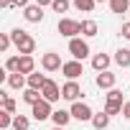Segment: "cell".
<instances>
[{"label":"cell","instance_id":"21","mask_svg":"<svg viewBox=\"0 0 130 130\" xmlns=\"http://www.w3.org/2000/svg\"><path fill=\"white\" fill-rule=\"evenodd\" d=\"M97 31H100V26H97L94 21H82V36H84V38L97 36Z\"/></svg>","mask_w":130,"mask_h":130},{"label":"cell","instance_id":"14","mask_svg":"<svg viewBox=\"0 0 130 130\" xmlns=\"http://www.w3.org/2000/svg\"><path fill=\"white\" fill-rule=\"evenodd\" d=\"M51 120H54V125H56V127H67V125H69V120H72V112H69V110H54Z\"/></svg>","mask_w":130,"mask_h":130},{"label":"cell","instance_id":"12","mask_svg":"<svg viewBox=\"0 0 130 130\" xmlns=\"http://www.w3.org/2000/svg\"><path fill=\"white\" fill-rule=\"evenodd\" d=\"M23 18H26L28 23H41V21H43V8L36 5V3H31L28 8H23Z\"/></svg>","mask_w":130,"mask_h":130},{"label":"cell","instance_id":"19","mask_svg":"<svg viewBox=\"0 0 130 130\" xmlns=\"http://www.w3.org/2000/svg\"><path fill=\"white\" fill-rule=\"evenodd\" d=\"M36 72V59L33 56H21V74H33Z\"/></svg>","mask_w":130,"mask_h":130},{"label":"cell","instance_id":"3","mask_svg":"<svg viewBox=\"0 0 130 130\" xmlns=\"http://www.w3.org/2000/svg\"><path fill=\"white\" fill-rule=\"evenodd\" d=\"M69 54H72V59L84 61L92 51H89V43H87L84 38H79V36H77V38H72V41H69Z\"/></svg>","mask_w":130,"mask_h":130},{"label":"cell","instance_id":"15","mask_svg":"<svg viewBox=\"0 0 130 130\" xmlns=\"http://www.w3.org/2000/svg\"><path fill=\"white\" fill-rule=\"evenodd\" d=\"M112 61L117 64V67L127 69V67H130V48H117V51H115V56H112Z\"/></svg>","mask_w":130,"mask_h":130},{"label":"cell","instance_id":"10","mask_svg":"<svg viewBox=\"0 0 130 130\" xmlns=\"http://www.w3.org/2000/svg\"><path fill=\"white\" fill-rule=\"evenodd\" d=\"M115 82H117V77L112 74V72H100L97 77H94V84L100 87V89H115Z\"/></svg>","mask_w":130,"mask_h":130},{"label":"cell","instance_id":"5","mask_svg":"<svg viewBox=\"0 0 130 130\" xmlns=\"http://www.w3.org/2000/svg\"><path fill=\"white\" fill-rule=\"evenodd\" d=\"M61 74L67 77L69 82H77L82 74H84V67H82V61L72 59V61H64V67H61Z\"/></svg>","mask_w":130,"mask_h":130},{"label":"cell","instance_id":"18","mask_svg":"<svg viewBox=\"0 0 130 130\" xmlns=\"http://www.w3.org/2000/svg\"><path fill=\"white\" fill-rule=\"evenodd\" d=\"M46 82H48V79H46L43 74H38V72H33V74H28V87H31V89H38V92H41Z\"/></svg>","mask_w":130,"mask_h":130},{"label":"cell","instance_id":"26","mask_svg":"<svg viewBox=\"0 0 130 130\" xmlns=\"http://www.w3.org/2000/svg\"><path fill=\"white\" fill-rule=\"evenodd\" d=\"M69 5H72L69 0H54V3H51V10H54V13H67Z\"/></svg>","mask_w":130,"mask_h":130},{"label":"cell","instance_id":"20","mask_svg":"<svg viewBox=\"0 0 130 130\" xmlns=\"http://www.w3.org/2000/svg\"><path fill=\"white\" fill-rule=\"evenodd\" d=\"M110 10L117 13V15L127 13V10H130V0H110Z\"/></svg>","mask_w":130,"mask_h":130},{"label":"cell","instance_id":"25","mask_svg":"<svg viewBox=\"0 0 130 130\" xmlns=\"http://www.w3.org/2000/svg\"><path fill=\"white\" fill-rule=\"evenodd\" d=\"M5 72H10V74H18L21 72V56H10L5 61Z\"/></svg>","mask_w":130,"mask_h":130},{"label":"cell","instance_id":"35","mask_svg":"<svg viewBox=\"0 0 130 130\" xmlns=\"http://www.w3.org/2000/svg\"><path fill=\"white\" fill-rule=\"evenodd\" d=\"M94 3H105V0H94ZM107 3H110V0H107Z\"/></svg>","mask_w":130,"mask_h":130},{"label":"cell","instance_id":"13","mask_svg":"<svg viewBox=\"0 0 130 130\" xmlns=\"http://www.w3.org/2000/svg\"><path fill=\"white\" fill-rule=\"evenodd\" d=\"M21 100H23L26 105H31V107H33V105H38V102L43 100V94H41L38 89H31V87H26V89H23V94H21Z\"/></svg>","mask_w":130,"mask_h":130},{"label":"cell","instance_id":"1","mask_svg":"<svg viewBox=\"0 0 130 130\" xmlns=\"http://www.w3.org/2000/svg\"><path fill=\"white\" fill-rule=\"evenodd\" d=\"M10 38H13V46L18 48L21 56H33V51H36V38H33L31 33H26L23 28H13V31H10Z\"/></svg>","mask_w":130,"mask_h":130},{"label":"cell","instance_id":"27","mask_svg":"<svg viewBox=\"0 0 130 130\" xmlns=\"http://www.w3.org/2000/svg\"><path fill=\"white\" fill-rule=\"evenodd\" d=\"M8 127H13V115L10 112H0V130H8Z\"/></svg>","mask_w":130,"mask_h":130},{"label":"cell","instance_id":"11","mask_svg":"<svg viewBox=\"0 0 130 130\" xmlns=\"http://www.w3.org/2000/svg\"><path fill=\"white\" fill-rule=\"evenodd\" d=\"M110 64H112V56L110 54H94L92 56V69L94 72H110Z\"/></svg>","mask_w":130,"mask_h":130},{"label":"cell","instance_id":"17","mask_svg":"<svg viewBox=\"0 0 130 130\" xmlns=\"http://www.w3.org/2000/svg\"><path fill=\"white\" fill-rule=\"evenodd\" d=\"M107 125H110V115H107L105 110H102V112H94V117H92V127H94V130H105Z\"/></svg>","mask_w":130,"mask_h":130},{"label":"cell","instance_id":"28","mask_svg":"<svg viewBox=\"0 0 130 130\" xmlns=\"http://www.w3.org/2000/svg\"><path fill=\"white\" fill-rule=\"evenodd\" d=\"M0 94H3V110L13 115V112H15V100H13V97H8L5 92H0Z\"/></svg>","mask_w":130,"mask_h":130},{"label":"cell","instance_id":"4","mask_svg":"<svg viewBox=\"0 0 130 130\" xmlns=\"http://www.w3.org/2000/svg\"><path fill=\"white\" fill-rule=\"evenodd\" d=\"M69 112H72V117H74V120H79V122H92V117H94L92 107H89L87 102H82V100H79V102H74Z\"/></svg>","mask_w":130,"mask_h":130},{"label":"cell","instance_id":"22","mask_svg":"<svg viewBox=\"0 0 130 130\" xmlns=\"http://www.w3.org/2000/svg\"><path fill=\"white\" fill-rule=\"evenodd\" d=\"M13 130H31V117L15 115V117H13Z\"/></svg>","mask_w":130,"mask_h":130},{"label":"cell","instance_id":"8","mask_svg":"<svg viewBox=\"0 0 130 130\" xmlns=\"http://www.w3.org/2000/svg\"><path fill=\"white\" fill-rule=\"evenodd\" d=\"M31 115H33V120H38V122H43V120H51V115H54V110H51V102L41 100L38 105H33V107H31Z\"/></svg>","mask_w":130,"mask_h":130},{"label":"cell","instance_id":"23","mask_svg":"<svg viewBox=\"0 0 130 130\" xmlns=\"http://www.w3.org/2000/svg\"><path fill=\"white\" fill-rule=\"evenodd\" d=\"M72 5H74V8L79 10V13H92L97 3H94V0H74V3H72Z\"/></svg>","mask_w":130,"mask_h":130},{"label":"cell","instance_id":"9","mask_svg":"<svg viewBox=\"0 0 130 130\" xmlns=\"http://www.w3.org/2000/svg\"><path fill=\"white\" fill-rule=\"evenodd\" d=\"M41 94H43V100H46V102H51V105H54V102H59V100H61V87H59L54 79H48V82L43 84Z\"/></svg>","mask_w":130,"mask_h":130},{"label":"cell","instance_id":"31","mask_svg":"<svg viewBox=\"0 0 130 130\" xmlns=\"http://www.w3.org/2000/svg\"><path fill=\"white\" fill-rule=\"evenodd\" d=\"M120 33H122V38L130 41V23H122V31H120Z\"/></svg>","mask_w":130,"mask_h":130},{"label":"cell","instance_id":"16","mask_svg":"<svg viewBox=\"0 0 130 130\" xmlns=\"http://www.w3.org/2000/svg\"><path fill=\"white\" fill-rule=\"evenodd\" d=\"M26 84H28V77L26 74H21V72L18 74H8V87L10 89H23Z\"/></svg>","mask_w":130,"mask_h":130},{"label":"cell","instance_id":"32","mask_svg":"<svg viewBox=\"0 0 130 130\" xmlns=\"http://www.w3.org/2000/svg\"><path fill=\"white\" fill-rule=\"evenodd\" d=\"M31 3H28V0H13V8H28Z\"/></svg>","mask_w":130,"mask_h":130},{"label":"cell","instance_id":"30","mask_svg":"<svg viewBox=\"0 0 130 130\" xmlns=\"http://www.w3.org/2000/svg\"><path fill=\"white\" fill-rule=\"evenodd\" d=\"M105 112H107L110 117H115V115L122 112V105H107V102H105Z\"/></svg>","mask_w":130,"mask_h":130},{"label":"cell","instance_id":"33","mask_svg":"<svg viewBox=\"0 0 130 130\" xmlns=\"http://www.w3.org/2000/svg\"><path fill=\"white\" fill-rule=\"evenodd\" d=\"M122 117H125V120H130V102H125V105H122Z\"/></svg>","mask_w":130,"mask_h":130},{"label":"cell","instance_id":"24","mask_svg":"<svg viewBox=\"0 0 130 130\" xmlns=\"http://www.w3.org/2000/svg\"><path fill=\"white\" fill-rule=\"evenodd\" d=\"M105 100H107V105H125V102H122V92H120V89H110V92L105 94Z\"/></svg>","mask_w":130,"mask_h":130},{"label":"cell","instance_id":"29","mask_svg":"<svg viewBox=\"0 0 130 130\" xmlns=\"http://www.w3.org/2000/svg\"><path fill=\"white\" fill-rule=\"evenodd\" d=\"M10 43H13L10 33H0V51H8V48H10Z\"/></svg>","mask_w":130,"mask_h":130},{"label":"cell","instance_id":"36","mask_svg":"<svg viewBox=\"0 0 130 130\" xmlns=\"http://www.w3.org/2000/svg\"><path fill=\"white\" fill-rule=\"evenodd\" d=\"M54 130H67V127H54Z\"/></svg>","mask_w":130,"mask_h":130},{"label":"cell","instance_id":"2","mask_svg":"<svg viewBox=\"0 0 130 130\" xmlns=\"http://www.w3.org/2000/svg\"><path fill=\"white\" fill-rule=\"evenodd\" d=\"M56 31L64 36V38H77L79 33H82V23L79 21H74V18H59V23H56Z\"/></svg>","mask_w":130,"mask_h":130},{"label":"cell","instance_id":"34","mask_svg":"<svg viewBox=\"0 0 130 130\" xmlns=\"http://www.w3.org/2000/svg\"><path fill=\"white\" fill-rule=\"evenodd\" d=\"M0 5L3 8H13V0H0Z\"/></svg>","mask_w":130,"mask_h":130},{"label":"cell","instance_id":"7","mask_svg":"<svg viewBox=\"0 0 130 130\" xmlns=\"http://www.w3.org/2000/svg\"><path fill=\"white\" fill-rule=\"evenodd\" d=\"M41 67L46 72H59L64 67V61H61V56L56 51H46V54H41Z\"/></svg>","mask_w":130,"mask_h":130},{"label":"cell","instance_id":"6","mask_svg":"<svg viewBox=\"0 0 130 130\" xmlns=\"http://www.w3.org/2000/svg\"><path fill=\"white\" fill-rule=\"evenodd\" d=\"M84 92H82V87H79V82H69L67 79V84L61 87V100H67V102H79V97H82Z\"/></svg>","mask_w":130,"mask_h":130}]
</instances>
